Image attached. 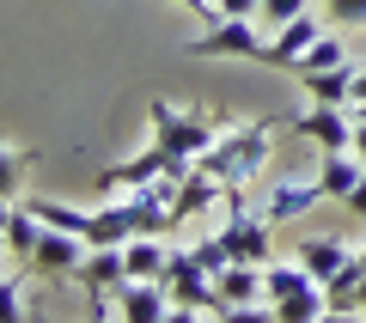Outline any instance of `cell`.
<instances>
[{
  "label": "cell",
  "instance_id": "6da1fadb",
  "mask_svg": "<svg viewBox=\"0 0 366 323\" xmlns=\"http://www.w3.org/2000/svg\"><path fill=\"white\" fill-rule=\"evenodd\" d=\"M274 129H281V122H232V129H220V141H214L196 165L208 171L220 189H244V183L262 171V159H269Z\"/></svg>",
  "mask_w": 366,
  "mask_h": 323
},
{
  "label": "cell",
  "instance_id": "7a4b0ae2",
  "mask_svg": "<svg viewBox=\"0 0 366 323\" xmlns=\"http://www.w3.org/2000/svg\"><path fill=\"white\" fill-rule=\"evenodd\" d=\"M147 122H153V141L165 146V153L189 159V165L220 141V129H214L202 110H183V104H171V98H153V104H147Z\"/></svg>",
  "mask_w": 366,
  "mask_h": 323
},
{
  "label": "cell",
  "instance_id": "3957f363",
  "mask_svg": "<svg viewBox=\"0 0 366 323\" xmlns=\"http://www.w3.org/2000/svg\"><path fill=\"white\" fill-rule=\"evenodd\" d=\"M262 19H214L202 37L183 43V55H196V61H262L269 37H262Z\"/></svg>",
  "mask_w": 366,
  "mask_h": 323
},
{
  "label": "cell",
  "instance_id": "277c9868",
  "mask_svg": "<svg viewBox=\"0 0 366 323\" xmlns=\"http://www.w3.org/2000/svg\"><path fill=\"white\" fill-rule=\"evenodd\" d=\"M86 257H92V244L79 232H67V226H43V238H37V250H31V262L25 269L37 274V281H79V269H86Z\"/></svg>",
  "mask_w": 366,
  "mask_h": 323
},
{
  "label": "cell",
  "instance_id": "5b68a950",
  "mask_svg": "<svg viewBox=\"0 0 366 323\" xmlns=\"http://www.w3.org/2000/svg\"><path fill=\"white\" fill-rule=\"evenodd\" d=\"M281 129H293L300 141H317L324 153H354V116H348V104H305V110L281 116Z\"/></svg>",
  "mask_w": 366,
  "mask_h": 323
},
{
  "label": "cell",
  "instance_id": "8992f818",
  "mask_svg": "<svg viewBox=\"0 0 366 323\" xmlns=\"http://www.w3.org/2000/svg\"><path fill=\"white\" fill-rule=\"evenodd\" d=\"M165 293H171V305H196V311H214V317L226 311L220 287H214V274H208V269L196 262V250H171V269H165Z\"/></svg>",
  "mask_w": 366,
  "mask_h": 323
},
{
  "label": "cell",
  "instance_id": "52a82bcc",
  "mask_svg": "<svg viewBox=\"0 0 366 323\" xmlns=\"http://www.w3.org/2000/svg\"><path fill=\"white\" fill-rule=\"evenodd\" d=\"M189 171V159H177V153H165V146H141L134 159H122V165H110L104 171V189H117V195H134V189H147V183H159V177H183Z\"/></svg>",
  "mask_w": 366,
  "mask_h": 323
},
{
  "label": "cell",
  "instance_id": "ba28073f",
  "mask_svg": "<svg viewBox=\"0 0 366 323\" xmlns=\"http://www.w3.org/2000/svg\"><path fill=\"white\" fill-rule=\"evenodd\" d=\"M330 31V19H312V13H300V19H287V25L269 37V49H262V67H281V74H293V61H300L305 49H312L317 37Z\"/></svg>",
  "mask_w": 366,
  "mask_h": 323
},
{
  "label": "cell",
  "instance_id": "9c48e42d",
  "mask_svg": "<svg viewBox=\"0 0 366 323\" xmlns=\"http://www.w3.org/2000/svg\"><path fill=\"white\" fill-rule=\"evenodd\" d=\"M165 317H171L165 281H122L117 287V323H165Z\"/></svg>",
  "mask_w": 366,
  "mask_h": 323
},
{
  "label": "cell",
  "instance_id": "30bf717a",
  "mask_svg": "<svg viewBox=\"0 0 366 323\" xmlns=\"http://www.w3.org/2000/svg\"><path fill=\"white\" fill-rule=\"evenodd\" d=\"M317 202H330L324 195V183H274V195L262 202V214H269V226H287V220H300V214H312Z\"/></svg>",
  "mask_w": 366,
  "mask_h": 323
},
{
  "label": "cell",
  "instance_id": "8fae6325",
  "mask_svg": "<svg viewBox=\"0 0 366 323\" xmlns=\"http://www.w3.org/2000/svg\"><path fill=\"white\" fill-rule=\"evenodd\" d=\"M122 262H129V281H165V269H171V244H165V232H141V238H129V244H122Z\"/></svg>",
  "mask_w": 366,
  "mask_h": 323
},
{
  "label": "cell",
  "instance_id": "7c38bea8",
  "mask_svg": "<svg viewBox=\"0 0 366 323\" xmlns=\"http://www.w3.org/2000/svg\"><path fill=\"white\" fill-rule=\"evenodd\" d=\"M122 281H129V262H122V244H104V250H92V257H86V269H79V287H86L92 299H110Z\"/></svg>",
  "mask_w": 366,
  "mask_h": 323
},
{
  "label": "cell",
  "instance_id": "4fadbf2b",
  "mask_svg": "<svg viewBox=\"0 0 366 323\" xmlns=\"http://www.w3.org/2000/svg\"><path fill=\"white\" fill-rule=\"evenodd\" d=\"M360 177H366V159L360 153H324V159H317V183H324L330 202H348Z\"/></svg>",
  "mask_w": 366,
  "mask_h": 323
},
{
  "label": "cell",
  "instance_id": "5bb4252c",
  "mask_svg": "<svg viewBox=\"0 0 366 323\" xmlns=\"http://www.w3.org/2000/svg\"><path fill=\"white\" fill-rule=\"evenodd\" d=\"M37 238H43V220L31 214L25 202H13V214H6V226H0V244L13 250V262H19V269L31 262V250H37Z\"/></svg>",
  "mask_w": 366,
  "mask_h": 323
},
{
  "label": "cell",
  "instance_id": "9a60e30c",
  "mask_svg": "<svg viewBox=\"0 0 366 323\" xmlns=\"http://www.w3.org/2000/svg\"><path fill=\"white\" fill-rule=\"evenodd\" d=\"M262 269H269V262H226V269L214 274V287H220L226 305H250V299H262Z\"/></svg>",
  "mask_w": 366,
  "mask_h": 323
},
{
  "label": "cell",
  "instance_id": "2e32d148",
  "mask_svg": "<svg viewBox=\"0 0 366 323\" xmlns=\"http://www.w3.org/2000/svg\"><path fill=\"white\" fill-rule=\"evenodd\" d=\"M354 74H360V67L342 61V67H324V74H300V86H305L312 104H348L354 98Z\"/></svg>",
  "mask_w": 366,
  "mask_h": 323
},
{
  "label": "cell",
  "instance_id": "e0dca14e",
  "mask_svg": "<svg viewBox=\"0 0 366 323\" xmlns=\"http://www.w3.org/2000/svg\"><path fill=\"white\" fill-rule=\"evenodd\" d=\"M324 311H330V299H324V281H305L300 293L274 299V323H317Z\"/></svg>",
  "mask_w": 366,
  "mask_h": 323
},
{
  "label": "cell",
  "instance_id": "ac0fdd59",
  "mask_svg": "<svg viewBox=\"0 0 366 323\" xmlns=\"http://www.w3.org/2000/svg\"><path fill=\"white\" fill-rule=\"evenodd\" d=\"M293 257H300V262H305V269H312V274H317V281H330V274H342V262H348V257H354V250H348V244H342V238H305V244H300V250H293Z\"/></svg>",
  "mask_w": 366,
  "mask_h": 323
},
{
  "label": "cell",
  "instance_id": "d6986e66",
  "mask_svg": "<svg viewBox=\"0 0 366 323\" xmlns=\"http://www.w3.org/2000/svg\"><path fill=\"white\" fill-rule=\"evenodd\" d=\"M31 165H37L31 146H6V141H0V202H19V195H25Z\"/></svg>",
  "mask_w": 366,
  "mask_h": 323
},
{
  "label": "cell",
  "instance_id": "ffe728a7",
  "mask_svg": "<svg viewBox=\"0 0 366 323\" xmlns=\"http://www.w3.org/2000/svg\"><path fill=\"white\" fill-rule=\"evenodd\" d=\"M305 281H317V274L305 269L300 257H293V262H269V269H262V299H269V305H274V299H287V293H300Z\"/></svg>",
  "mask_w": 366,
  "mask_h": 323
},
{
  "label": "cell",
  "instance_id": "44dd1931",
  "mask_svg": "<svg viewBox=\"0 0 366 323\" xmlns=\"http://www.w3.org/2000/svg\"><path fill=\"white\" fill-rule=\"evenodd\" d=\"M25 274L31 269H19V262L0 274V323H31V317H37V311L25 305Z\"/></svg>",
  "mask_w": 366,
  "mask_h": 323
},
{
  "label": "cell",
  "instance_id": "7402d4cb",
  "mask_svg": "<svg viewBox=\"0 0 366 323\" xmlns=\"http://www.w3.org/2000/svg\"><path fill=\"white\" fill-rule=\"evenodd\" d=\"M342 61H348V49H342V37H336V25H330L324 37H317L312 49H305L300 61H293V79H300V74H324V67H342Z\"/></svg>",
  "mask_w": 366,
  "mask_h": 323
},
{
  "label": "cell",
  "instance_id": "603a6c76",
  "mask_svg": "<svg viewBox=\"0 0 366 323\" xmlns=\"http://www.w3.org/2000/svg\"><path fill=\"white\" fill-rule=\"evenodd\" d=\"M324 19L336 31H360L366 25V0H324Z\"/></svg>",
  "mask_w": 366,
  "mask_h": 323
},
{
  "label": "cell",
  "instance_id": "cb8c5ba5",
  "mask_svg": "<svg viewBox=\"0 0 366 323\" xmlns=\"http://www.w3.org/2000/svg\"><path fill=\"white\" fill-rule=\"evenodd\" d=\"M214 323H274V305H269V299H250V305H226Z\"/></svg>",
  "mask_w": 366,
  "mask_h": 323
},
{
  "label": "cell",
  "instance_id": "d4e9b609",
  "mask_svg": "<svg viewBox=\"0 0 366 323\" xmlns=\"http://www.w3.org/2000/svg\"><path fill=\"white\" fill-rule=\"evenodd\" d=\"M305 13V0H262V25L269 31H281L287 19H300Z\"/></svg>",
  "mask_w": 366,
  "mask_h": 323
},
{
  "label": "cell",
  "instance_id": "484cf974",
  "mask_svg": "<svg viewBox=\"0 0 366 323\" xmlns=\"http://www.w3.org/2000/svg\"><path fill=\"white\" fill-rule=\"evenodd\" d=\"M171 6H189L202 25H214V19H220V0H171Z\"/></svg>",
  "mask_w": 366,
  "mask_h": 323
},
{
  "label": "cell",
  "instance_id": "4316f807",
  "mask_svg": "<svg viewBox=\"0 0 366 323\" xmlns=\"http://www.w3.org/2000/svg\"><path fill=\"white\" fill-rule=\"evenodd\" d=\"M342 207H348V220H366V177L354 183V195H348V202H342Z\"/></svg>",
  "mask_w": 366,
  "mask_h": 323
},
{
  "label": "cell",
  "instance_id": "83f0119b",
  "mask_svg": "<svg viewBox=\"0 0 366 323\" xmlns=\"http://www.w3.org/2000/svg\"><path fill=\"white\" fill-rule=\"evenodd\" d=\"M214 311H196V305H171V317L165 323H208Z\"/></svg>",
  "mask_w": 366,
  "mask_h": 323
},
{
  "label": "cell",
  "instance_id": "f1b7e54d",
  "mask_svg": "<svg viewBox=\"0 0 366 323\" xmlns=\"http://www.w3.org/2000/svg\"><path fill=\"white\" fill-rule=\"evenodd\" d=\"M348 104H366V67L354 74V98H348Z\"/></svg>",
  "mask_w": 366,
  "mask_h": 323
},
{
  "label": "cell",
  "instance_id": "f546056e",
  "mask_svg": "<svg viewBox=\"0 0 366 323\" xmlns=\"http://www.w3.org/2000/svg\"><path fill=\"white\" fill-rule=\"evenodd\" d=\"M354 153L366 159V122H354Z\"/></svg>",
  "mask_w": 366,
  "mask_h": 323
},
{
  "label": "cell",
  "instance_id": "4dcf8cb0",
  "mask_svg": "<svg viewBox=\"0 0 366 323\" xmlns=\"http://www.w3.org/2000/svg\"><path fill=\"white\" fill-rule=\"evenodd\" d=\"M92 323H110V311H104V299H92Z\"/></svg>",
  "mask_w": 366,
  "mask_h": 323
},
{
  "label": "cell",
  "instance_id": "1f68e13d",
  "mask_svg": "<svg viewBox=\"0 0 366 323\" xmlns=\"http://www.w3.org/2000/svg\"><path fill=\"white\" fill-rule=\"evenodd\" d=\"M354 311H360V317H366V281H360V299H354Z\"/></svg>",
  "mask_w": 366,
  "mask_h": 323
},
{
  "label": "cell",
  "instance_id": "d6a6232c",
  "mask_svg": "<svg viewBox=\"0 0 366 323\" xmlns=\"http://www.w3.org/2000/svg\"><path fill=\"white\" fill-rule=\"evenodd\" d=\"M31 323H49V317H31Z\"/></svg>",
  "mask_w": 366,
  "mask_h": 323
},
{
  "label": "cell",
  "instance_id": "836d02e7",
  "mask_svg": "<svg viewBox=\"0 0 366 323\" xmlns=\"http://www.w3.org/2000/svg\"><path fill=\"white\" fill-rule=\"evenodd\" d=\"M360 257H366V250H360Z\"/></svg>",
  "mask_w": 366,
  "mask_h": 323
},
{
  "label": "cell",
  "instance_id": "e575fe53",
  "mask_svg": "<svg viewBox=\"0 0 366 323\" xmlns=\"http://www.w3.org/2000/svg\"><path fill=\"white\" fill-rule=\"evenodd\" d=\"M0 274H6V269H0Z\"/></svg>",
  "mask_w": 366,
  "mask_h": 323
}]
</instances>
